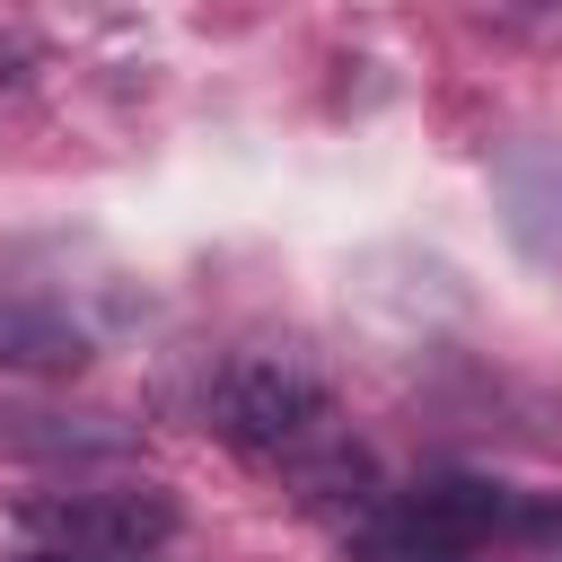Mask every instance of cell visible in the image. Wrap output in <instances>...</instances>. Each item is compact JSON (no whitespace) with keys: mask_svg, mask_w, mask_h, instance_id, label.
<instances>
[{"mask_svg":"<svg viewBox=\"0 0 562 562\" xmlns=\"http://www.w3.org/2000/svg\"><path fill=\"white\" fill-rule=\"evenodd\" d=\"M176 527L184 509L158 483H79V492H35L18 509L35 562H149Z\"/></svg>","mask_w":562,"mask_h":562,"instance_id":"3","label":"cell"},{"mask_svg":"<svg viewBox=\"0 0 562 562\" xmlns=\"http://www.w3.org/2000/svg\"><path fill=\"white\" fill-rule=\"evenodd\" d=\"M492 18L527 44H562V0H492Z\"/></svg>","mask_w":562,"mask_h":562,"instance_id":"6","label":"cell"},{"mask_svg":"<svg viewBox=\"0 0 562 562\" xmlns=\"http://www.w3.org/2000/svg\"><path fill=\"white\" fill-rule=\"evenodd\" d=\"M518 544H527V562H562V501H527L518 509Z\"/></svg>","mask_w":562,"mask_h":562,"instance_id":"7","label":"cell"},{"mask_svg":"<svg viewBox=\"0 0 562 562\" xmlns=\"http://www.w3.org/2000/svg\"><path fill=\"white\" fill-rule=\"evenodd\" d=\"M79 360H88V334L61 307L0 299V369H79Z\"/></svg>","mask_w":562,"mask_h":562,"instance_id":"5","label":"cell"},{"mask_svg":"<svg viewBox=\"0 0 562 562\" xmlns=\"http://www.w3.org/2000/svg\"><path fill=\"white\" fill-rule=\"evenodd\" d=\"M211 430H220L237 457L290 474L316 509H342V527L378 501L369 457L351 448L325 369H316L307 351H290V342H246V351L220 360V378H211Z\"/></svg>","mask_w":562,"mask_h":562,"instance_id":"1","label":"cell"},{"mask_svg":"<svg viewBox=\"0 0 562 562\" xmlns=\"http://www.w3.org/2000/svg\"><path fill=\"white\" fill-rule=\"evenodd\" d=\"M492 202L518 255L562 263V140H509L492 158Z\"/></svg>","mask_w":562,"mask_h":562,"instance_id":"4","label":"cell"},{"mask_svg":"<svg viewBox=\"0 0 562 562\" xmlns=\"http://www.w3.org/2000/svg\"><path fill=\"white\" fill-rule=\"evenodd\" d=\"M518 492L483 483V474H430V483H404V492H378L342 544L360 562H474L492 544H518Z\"/></svg>","mask_w":562,"mask_h":562,"instance_id":"2","label":"cell"}]
</instances>
